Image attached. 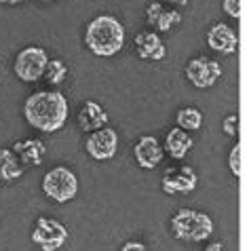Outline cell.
Listing matches in <instances>:
<instances>
[{"label":"cell","instance_id":"obj_25","mask_svg":"<svg viewBox=\"0 0 249 251\" xmlns=\"http://www.w3.org/2000/svg\"><path fill=\"white\" fill-rule=\"evenodd\" d=\"M203 251H224V247H222V243H211V245H207Z\"/></svg>","mask_w":249,"mask_h":251},{"label":"cell","instance_id":"obj_8","mask_svg":"<svg viewBox=\"0 0 249 251\" xmlns=\"http://www.w3.org/2000/svg\"><path fill=\"white\" fill-rule=\"evenodd\" d=\"M186 76L197 89H209L222 76V66H220V61L209 57H195L186 66Z\"/></svg>","mask_w":249,"mask_h":251},{"label":"cell","instance_id":"obj_19","mask_svg":"<svg viewBox=\"0 0 249 251\" xmlns=\"http://www.w3.org/2000/svg\"><path fill=\"white\" fill-rule=\"evenodd\" d=\"M179 22H182V13L179 11H167V9H163L161 11V15H158V19H156V24H154V27L158 32H169L171 27H175Z\"/></svg>","mask_w":249,"mask_h":251},{"label":"cell","instance_id":"obj_3","mask_svg":"<svg viewBox=\"0 0 249 251\" xmlns=\"http://www.w3.org/2000/svg\"><path fill=\"white\" fill-rule=\"evenodd\" d=\"M171 230L179 241L200 243L213 234V222L207 213L195 211V209H179L171 218Z\"/></svg>","mask_w":249,"mask_h":251},{"label":"cell","instance_id":"obj_17","mask_svg":"<svg viewBox=\"0 0 249 251\" xmlns=\"http://www.w3.org/2000/svg\"><path fill=\"white\" fill-rule=\"evenodd\" d=\"M175 123L184 131H199L203 127V114L197 108H182L175 116Z\"/></svg>","mask_w":249,"mask_h":251},{"label":"cell","instance_id":"obj_22","mask_svg":"<svg viewBox=\"0 0 249 251\" xmlns=\"http://www.w3.org/2000/svg\"><path fill=\"white\" fill-rule=\"evenodd\" d=\"M161 11H163V4L161 2H150L148 4V9H146V22H148V25H154L156 24V19H158V15H161Z\"/></svg>","mask_w":249,"mask_h":251},{"label":"cell","instance_id":"obj_21","mask_svg":"<svg viewBox=\"0 0 249 251\" xmlns=\"http://www.w3.org/2000/svg\"><path fill=\"white\" fill-rule=\"evenodd\" d=\"M222 129H224L226 135L237 137V133H239V116L237 114H228L224 118V123H222Z\"/></svg>","mask_w":249,"mask_h":251},{"label":"cell","instance_id":"obj_1","mask_svg":"<svg viewBox=\"0 0 249 251\" xmlns=\"http://www.w3.org/2000/svg\"><path fill=\"white\" fill-rule=\"evenodd\" d=\"M24 116L30 127L43 133H55L68 118V100L57 91H38L25 100Z\"/></svg>","mask_w":249,"mask_h":251},{"label":"cell","instance_id":"obj_20","mask_svg":"<svg viewBox=\"0 0 249 251\" xmlns=\"http://www.w3.org/2000/svg\"><path fill=\"white\" fill-rule=\"evenodd\" d=\"M228 167H230L234 177H241V146L239 144L232 146L230 156H228Z\"/></svg>","mask_w":249,"mask_h":251},{"label":"cell","instance_id":"obj_9","mask_svg":"<svg viewBox=\"0 0 249 251\" xmlns=\"http://www.w3.org/2000/svg\"><path fill=\"white\" fill-rule=\"evenodd\" d=\"M87 154L93 160H110L114 158L119 150V133L110 127H101L98 131H91V135L85 142Z\"/></svg>","mask_w":249,"mask_h":251},{"label":"cell","instance_id":"obj_23","mask_svg":"<svg viewBox=\"0 0 249 251\" xmlns=\"http://www.w3.org/2000/svg\"><path fill=\"white\" fill-rule=\"evenodd\" d=\"M222 6H224V11L232 19H239L241 17V0H224Z\"/></svg>","mask_w":249,"mask_h":251},{"label":"cell","instance_id":"obj_24","mask_svg":"<svg viewBox=\"0 0 249 251\" xmlns=\"http://www.w3.org/2000/svg\"><path fill=\"white\" fill-rule=\"evenodd\" d=\"M121 251H148V249L140 241H129V243H124V245L121 247Z\"/></svg>","mask_w":249,"mask_h":251},{"label":"cell","instance_id":"obj_16","mask_svg":"<svg viewBox=\"0 0 249 251\" xmlns=\"http://www.w3.org/2000/svg\"><path fill=\"white\" fill-rule=\"evenodd\" d=\"M22 165H19V158L13 150L9 148H0V179L4 182H13V179L22 177Z\"/></svg>","mask_w":249,"mask_h":251},{"label":"cell","instance_id":"obj_10","mask_svg":"<svg viewBox=\"0 0 249 251\" xmlns=\"http://www.w3.org/2000/svg\"><path fill=\"white\" fill-rule=\"evenodd\" d=\"M133 154L142 169H156L165 156V150L154 135H142L133 148Z\"/></svg>","mask_w":249,"mask_h":251},{"label":"cell","instance_id":"obj_4","mask_svg":"<svg viewBox=\"0 0 249 251\" xmlns=\"http://www.w3.org/2000/svg\"><path fill=\"white\" fill-rule=\"evenodd\" d=\"M43 192L55 203H68L78 192V179L68 167H53L43 177Z\"/></svg>","mask_w":249,"mask_h":251},{"label":"cell","instance_id":"obj_26","mask_svg":"<svg viewBox=\"0 0 249 251\" xmlns=\"http://www.w3.org/2000/svg\"><path fill=\"white\" fill-rule=\"evenodd\" d=\"M167 2L177 4V6H186V4H188V0H167Z\"/></svg>","mask_w":249,"mask_h":251},{"label":"cell","instance_id":"obj_6","mask_svg":"<svg viewBox=\"0 0 249 251\" xmlns=\"http://www.w3.org/2000/svg\"><path fill=\"white\" fill-rule=\"evenodd\" d=\"M68 228L59 220L53 218H38L32 230V243L38 245L43 251H57L66 245L68 241Z\"/></svg>","mask_w":249,"mask_h":251},{"label":"cell","instance_id":"obj_12","mask_svg":"<svg viewBox=\"0 0 249 251\" xmlns=\"http://www.w3.org/2000/svg\"><path fill=\"white\" fill-rule=\"evenodd\" d=\"M237 34L230 25L226 24H213L207 32V45H209L216 53L222 55H232L237 51Z\"/></svg>","mask_w":249,"mask_h":251},{"label":"cell","instance_id":"obj_27","mask_svg":"<svg viewBox=\"0 0 249 251\" xmlns=\"http://www.w3.org/2000/svg\"><path fill=\"white\" fill-rule=\"evenodd\" d=\"M0 2H2V4H19L22 0H0Z\"/></svg>","mask_w":249,"mask_h":251},{"label":"cell","instance_id":"obj_5","mask_svg":"<svg viewBox=\"0 0 249 251\" xmlns=\"http://www.w3.org/2000/svg\"><path fill=\"white\" fill-rule=\"evenodd\" d=\"M47 64H49V55H47L43 47H25L17 53L13 70H15L19 80L36 82L45 74Z\"/></svg>","mask_w":249,"mask_h":251},{"label":"cell","instance_id":"obj_15","mask_svg":"<svg viewBox=\"0 0 249 251\" xmlns=\"http://www.w3.org/2000/svg\"><path fill=\"white\" fill-rule=\"evenodd\" d=\"M192 146H195V142H192V137L188 135V131L179 129V127H174L167 133V137H165V152L175 158V160H182L188 152L192 150Z\"/></svg>","mask_w":249,"mask_h":251},{"label":"cell","instance_id":"obj_7","mask_svg":"<svg viewBox=\"0 0 249 251\" xmlns=\"http://www.w3.org/2000/svg\"><path fill=\"white\" fill-rule=\"evenodd\" d=\"M197 171L188 165L169 167V169H165L161 179V188L165 194H190L197 188Z\"/></svg>","mask_w":249,"mask_h":251},{"label":"cell","instance_id":"obj_18","mask_svg":"<svg viewBox=\"0 0 249 251\" xmlns=\"http://www.w3.org/2000/svg\"><path fill=\"white\" fill-rule=\"evenodd\" d=\"M43 76L51 82V85H61V82L66 80V76H68L66 61H61V59H49V64H47Z\"/></svg>","mask_w":249,"mask_h":251},{"label":"cell","instance_id":"obj_28","mask_svg":"<svg viewBox=\"0 0 249 251\" xmlns=\"http://www.w3.org/2000/svg\"><path fill=\"white\" fill-rule=\"evenodd\" d=\"M38 2H57V0H38Z\"/></svg>","mask_w":249,"mask_h":251},{"label":"cell","instance_id":"obj_2","mask_svg":"<svg viewBox=\"0 0 249 251\" xmlns=\"http://www.w3.org/2000/svg\"><path fill=\"white\" fill-rule=\"evenodd\" d=\"M124 25L114 15H100L87 25L85 45L98 57H112L124 47Z\"/></svg>","mask_w":249,"mask_h":251},{"label":"cell","instance_id":"obj_14","mask_svg":"<svg viewBox=\"0 0 249 251\" xmlns=\"http://www.w3.org/2000/svg\"><path fill=\"white\" fill-rule=\"evenodd\" d=\"M13 152L17 154V158L22 160L24 165H30V167H38L43 163V158L47 154V146L40 142V139H22V142H15L13 144Z\"/></svg>","mask_w":249,"mask_h":251},{"label":"cell","instance_id":"obj_11","mask_svg":"<svg viewBox=\"0 0 249 251\" xmlns=\"http://www.w3.org/2000/svg\"><path fill=\"white\" fill-rule=\"evenodd\" d=\"M135 51H137V57L144 61H161L167 55V47H165L158 34L140 32L135 36Z\"/></svg>","mask_w":249,"mask_h":251},{"label":"cell","instance_id":"obj_13","mask_svg":"<svg viewBox=\"0 0 249 251\" xmlns=\"http://www.w3.org/2000/svg\"><path fill=\"white\" fill-rule=\"evenodd\" d=\"M108 121H110L108 112L98 101H85L78 110V127L85 131V133H91V131L106 127Z\"/></svg>","mask_w":249,"mask_h":251}]
</instances>
